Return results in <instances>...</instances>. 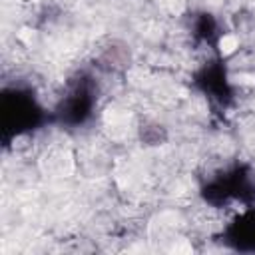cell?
<instances>
[{
  "label": "cell",
  "mask_w": 255,
  "mask_h": 255,
  "mask_svg": "<svg viewBox=\"0 0 255 255\" xmlns=\"http://www.w3.org/2000/svg\"><path fill=\"white\" fill-rule=\"evenodd\" d=\"M96 106V86L88 76H78L66 88L56 104L54 116L66 126L84 124Z\"/></svg>",
  "instance_id": "obj_2"
},
{
  "label": "cell",
  "mask_w": 255,
  "mask_h": 255,
  "mask_svg": "<svg viewBox=\"0 0 255 255\" xmlns=\"http://www.w3.org/2000/svg\"><path fill=\"white\" fill-rule=\"evenodd\" d=\"M42 120H44V110L30 90H24V88L4 90L2 124H4L6 137L24 135L34 128H38Z\"/></svg>",
  "instance_id": "obj_1"
},
{
  "label": "cell",
  "mask_w": 255,
  "mask_h": 255,
  "mask_svg": "<svg viewBox=\"0 0 255 255\" xmlns=\"http://www.w3.org/2000/svg\"><path fill=\"white\" fill-rule=\"evenodd\" d=\"M223 237L237 251H255V207H243V211L225 227Z\"/></svg>",
  "instance_id": "obj_3"
}]
</instances>
